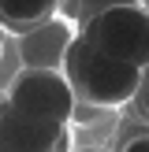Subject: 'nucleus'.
Here are the masks:
<instances>
[{
    "mask_svg": "<svg viewBox=\"0 0 149 152\" xmlns=\"http://www.w3.org/2000/svg\"><path fill=\"white\" fill-rule=\"evenodd\" d=\"M63 74L71 78L74 93L93 108H123V104L138 100L142 82H145V67L97 52L86 34H78V41L71 45Z\"/></svg>",
    "mask_w": 149,
    "mask_h": 152,
    "instance_id": "1",
    "label": "nucleus"
},
{
    "mask_svg": "<svg viewBox=\"0 0 149 152\" xmlns=\"http://www.w3.org/2000/svg\"><path fill=\"white\" fill-rule=\"evenodd\" d=\"M82 34L104 56L149 67V7H142V4L108 7V11L93 15L82 26Z\"/></svg>",
    "mask_w": 149,
    "mask_h": 152,
    "instance_id": "2",
    "label": "nucleus"
},
{
    "mask_svg": "<svg viewBox=\"0 0 149 152\" xmlns=\"http://www.w3.org/2000/svg\"><path fill=\"white\" fill-rule=\"evenodd\" d=\"M4 108L26 111V115L56 119V123H71L74 108H78V93H74L71 78L63 71H34L22 67L15 82L4 93Z\"/></svg>",
    "mask_w": 149,
    "mask_h": 152,
    "instance_id": "3",
    "label": "nucleus"
},
{
    "mask_svg": "<svg viewBox=\"0 0 149 152\" xmlns=\"http://www.w3.org/2000/svg\"><path fill=\"white\" fill-rule=\"evenodd\" d=\"M82 22H74L71 15H52V19L37 22L34 30L19 34L15 48H19V63L34 67V71H63L67 56H71V45L78 41Z\"/></svg>",
    "mask_w": 149,
    "mask_h": 152,
    "instance_id": "4",
    "label": "nucleus"
},
{
    "mask_svg": "<svg viewBox=\"0 0 149 152\" xmlns=\"http://www.w3.org/2000/svg\"><path fill=\"white\" fill-rule=\"evenodd\" d=\"M63 126L56 119L26 115V111L4 108V126H0V152H52L63 145Z\"/></svg>",
    "mask_w": 149,
    "mask_h": 152,
    "instance_id": "5",
    "label": "nucleus"
},
{
    "mask_svg": "<svg viewBox=\"0 0 149 152\" xmlns=\"http://www.w3.org/2000/svg\"><path fill=\"white\" fill-rule=\"evenodd\" d=\"M0 11H4V30L7 34H26L37 22L60 15L63 0H0Z\"/></svg>",
    "mask_w": 149,
    "mask_h": 152,
    "instance_id": "6",
    "label": "nucleus"
},
{
    "mask_svg": "<svg viewBox=\"0 0 149 152\" xmlns=\"http://www.w3.org/2000/svg\"><path fill=\"white\" fill-rule=\"evenodd\" d=\"M123 4H142V0H74V4H67V7H63V11L71 15L74 22H82V26H86L93 15L108 11V7H123Z\"/></svg>",
    "mask_w": 149,
    "mask_h": 152,
    "instance_id": "7",
    "label": "nucleus"
},
{
    "mask_svg": "<svg viewBox=\"0 0 149 152\" xmlns=\"http://www.w3.org/2000/svg\"><path fill=\"white\" fill-rule=\"evenodd\" d=\"M138 108L149 115V67H145V82H142V93H138Z\"/></svg>",
    "mask_w": 149,
    "mask_h": 152,
    "instance_id": "8",
    "label": "nucleus"
},
{
    "mask_svg": "<svg viewBox=\"0 0 149 152\" xmlns=\"http://www.w3.org/2000/svg\"><path fill=\"white\" fill-rule=\"evenodd\" d=\"M123 152H149V137H134V141H127Z\"/></svg>",
    "mask_w": 149,
    "mask_h": 152,
    "instance_id": "9",
    "label": "nucleus"
},
{
    "mask_svg": "<svg viewBox=\"0 0 149 152\" xmlns=\"http://www.w3.org/2000/svg\"><path fill=\"white\" fill-rule=\"evenodd\" d=\"M67 4H74V0H63V7H67Z\"/></svg>",
    "mask_w": 149,
    "mask_h": 152,
    "instance_id": "10",
    "label": "nucleus"
},
{
    "mask_svg": "<svg viewBox=\"0 0 149 152\" xmlns=\"http://www.w3.org/2000/svg\"><path fill=\"white\" fill-rule=\"evenodd\" d=\"M52 152H60V148H52Z\"/></svg>",
    "mask_w": 149,
    "mask_h": 152,
    "instance_id": "11",
    "label": "nucleus"
}]
</instances>
